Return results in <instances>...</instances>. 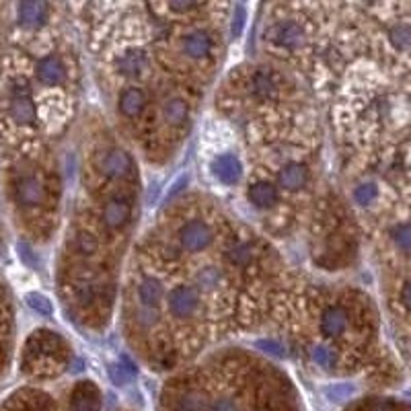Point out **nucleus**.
I'll list each match as a JSON object with an SVG mask.
<instances>
[{"label": "nucleus", "instance_id": "obj_1", "mask_svg": "<svg viewBox=\"0 0 411 411\" xmlns=\"http://www.w3.org/2000/svg\"><path fill=\"white\" fill-rule=\"evenodd\" d=\"M99 171L109 179H124L134 173V162L122 148H109L97 159Z\"/></svg>", "mask_w": 411, "mask_h": 411}, {"label": "nucleus", "instance_id": "obj_2", "mask_svg": "<svg viewBox=\"0 0 411 411\" xmlns=\"http://www.w3.org/2000/svg\"><path fill=\"white\" fill-rule=\"evenodd\" d=\"M167 303H169V311L175 317L187 319V317L196 315L197 308H199V294H197L196 288L177 286L169 292Z\"/></svg>", "mask_w": 411, "mask_h": 411}, {"label": "nucleus", "instance_id": "obj_3", "mask_svg": "<svg viewBox=\"0 0 411 411\" xmlns=\"http://www.w3.org/2000/svg\"><path fill=\"white\" fill-rule=\"evenodd\" d=\"M179 243L181 247L189 253L204 251L212 243V231L206 222L202 220H192L187 222L181 231H179Z\"/></svg>", "mask_w": 411, "mask_h": 411}, {"label": "nucleus", "instance_id": "obj_4", "mask_svg": "<svg viewBox=\"0 0 411 411\" xmlns=\"http://www.w3.org/2000/svg\"><path fill=\"white\" fill-rule=\"evenodd\" d=\"M132 214V206L124 197H111L108 204L103 206V224L109 231H120L124 229Z\"/></svg>", "mask_w": 411, "mask_h": 411}, {"label": "nucleus", "instance_id": "obj_5", "mask_svg": "<svg viewBox=\"0 0 411 411\" xmlns=\"http://www.w3.org/2000/svg\"><path fill=\"white\" fill-rule=\"evenodd\" d=\"M48 19V0H21L19 23L27 29H37Z\"/></svg>", "mask_w": 411, "mask_h": 411}, {"label": "nucleus", "instance_id": "obj_6", "mask_svg": "<svg viewBox=\"0 0 411 411\" xmlns=\"http://www.w3.org/2000/svg\"><path fill=\"white\" fill-rule=\"evenodd\" d=\"M269 39L280 46V48H288V50H294V48H301L304 43V31L301 25L296 23H278L271 33H269Z\"/></svg>", "mask_w": 411, "mask_h": 411}, {"label": "nucleus", "instance_id": "obj_7", "mask_svg": "<svg viewBox=\"0 0 411 411\" xmlns=\"http://www.w3.org/2000/svg\"><path fill=\"white\" fill-rule=\"evenodd\" d=\"M308 181V169L303 162H288L278 173V183L286 192H298Z\"/></svg>", "mask_w": 411, "mask_h": 411}, {"label": "nucleus", "instance_id": "obj_8", "mask_svg": "<svg viewBox=\"0 0 411 411\" xmlns=\"http://www.w3.org/2000/svg\"><path fill=\"white\" fill-rule=\"evenodd\" d=\"M15 197L21 206H37L43 199V185L37 177L25 175L15 183Z\"/></svg>", "mask_w": 411, "mask_h": 411}, {"label": "nucleus", "instance_id": "obj_9", "mask_svg": "<svg viewBox=\"0 0 411 411\" xmlns=\"http://www.w3.org/2000/svg\"><path fill=\"white\" fill-rule=\"evenodd\" d=\"M348 329V313L341 306H329L321 315V333L325 338H340Z\"/></svg>", "mask_w": 411, "mask_h": 411}, {"label": "nucleus", "instance_id": "obj_10", "mask_svg": "<svg viewBox=\"0 0 411 411\" xmlns=\"http://www.w3.org/2000/svg\"><path fill=\"white\" fill-rule=\"evenodd\" d=\"M36 74L37 78L43 83V85H60L66 76V71H64V64L56 58V56H48V58H41L37 62L36 66Z\"/></svg>", "mask_w": 411, "mask_h": 411}, {"label": "nucleus", "instance_id": "obj_11", "mask_svg": "<svg viewBox=\"0 0 411 411\" xmlns=\"http://www.w3.org/2000/svg\"><path fill=\"white\" fill-rule=\"evenodd\" d=\"M181 46H183V52L189 56V58H206V56L210 54V50H212V39L208 33H204V31H192V33H187V36L183 37V41H181Z\"/></svg>", "mask_w": 411, "mask_h": 411}, {"label": "nucleus", "instance_id": "obj_12", "mask_svg": "<svg viewBox=\"0 0 411 411\" xmlns=\"http://www.w3.org/2000/svg\"><path fill=\"white\" fill-rule=\"evenodd\" d=\"M118 105L125 118H136L138 113H142L144 105H146V95H144L142 89L130 87V89H124L120 93Z\"/></svg>", "mask_w": 411, "mask_h": 411}, {"label": "nucleus", "instance_id": "obj_13", "mask_svg": "<svg viewBox=\"0 0 411 411\" xmlns=\"http://www.w3.org/2000/svg\"><path fill=\"white\" fill-rule=\"evenodd\" d=\"M249 202L259 210H268L278 202V192L268 181H257L249 187Z\"/></svg>", "mask_w": 411, "mask_h": 411}, {"label": "nucleus", "instance_id": "obj_14", "mask_svg": "<svg viewBox=\"0 0 411 411\" xmlns=\"http://www.w3.org/2000/svg\"><path fill=\"white\" fill-rule=\"evenodd\" d=\"M11 115L17 124L31 125L37 118L33 101L27 95H15V99L11 101Z\"/></svg>", "mask_w": 411, "mask_h": 411}, {"label": "nucleus", "instance_id": "obj_15", "mask_svg": "<svg viewBox=\"0 0 411 411\" xmlns=\"http://www.w3.org/2000/svg\"><path fill=\"white\" fill-rule=\"evenodd\" d=\"M212 173L220 179L222 183H236L241 177V162L231 155H224L212 162Z\"/></svg>", "mask_w": 411, "mask_h": 411}, {"label": "nucleus", "instance_id": "obj_16", "mask_svg": "<svg viewBox=\"0 0 411 411\" xmlns=\"http://www.w3.org/2000/svg\"><path fill=\"white\" fill-rule=\"evenodd\" d=\"M136 296H138V303L142 306H150V308H157L162 298V288L159 280L155 278H144L142 282L136 288Z\"/></svg>", "mask_w": 411, "mask_h": 411}, {"label": "nucleus", "instance_id": "obj_17", "mask_svg": "<svg viewBox=\"0 0 411 411\" xmlns=\"http://www.w3.org/2000/svg\"><path fill=\"white\" fill-rule=\"evenodd\" d=\"M144 66H146V56L140 50H130L118 60V72L122 76H130V78L138 76L144 71Z\"/></svg>", "mask_w": 411, "mask_h": 411}, {"label": "nucleus", "instance_id": "obj_18", "mask_svg": "<svg viewBox=\"0 0 411 411\" xmlns=\"http://www.w3.org/2000/svg\"><path fill=\"white\" fill-rule=\"evenodd\" d=\"M278 89L276 85V78L269 74V72H255L253 78H251V93L259 99H268L274 97V93Z\"/></svg>", "mask_w": 411, "mask_h": 411}, {"label": "nucleus", "instance_id": "obj_19", "mask_svg": "<svg viewBox=\"0 0 411 411\" xmlns=\"http://www.w3.org/2000/svg\"><path fill=\"white\" fill-rule=\"evenodd\" d=\"M162 113H165V120L171 125H181L187 120V115H189V105H187L183 99L173 97V99H169V101L165 103Z\"/></svg>", "mask_w": 411, "mask_h": 411}, {"label": "nucleus", "instance_id": "obj_20", "mask_svg": "<svg viewBox=\"0 0 411 411\" xmlns=\"http://www.w3.org/2000/svg\"><path fill=\"white\" fill-rule=\"evenodd\" d=\"M197 286L202 290H218V288L224 284V276L218 268H204L199 269V274L196 276Z\"/></svg>", "mask_w": 411, "mask_h": 411}, {"label": "nucleus", "instance_id": "obj_21", "mask_svg": "<svg viewBox=\"0 0 411 411\" xmlns=\"http://www.w3.org/2000/svg\"><path fill=\"white\" fill-rule=\"evenodd\" d=\"M72 247H74V251H76L78 255L89 257V255L97 253V239L90 233H87V231H78V233L74 234Z\"/></svg>", "mask_w": 411, "mask_h": 411}, {"label": "nucleus", "instance_id": "obj_22", "mask_svg": "<svg viewBox=\"0 0 411 411\" xmlns=\"http://www.w3.org/2000/svg\"><path fill=\"white\" fill-rule=\"evenodd\" d=\"M227 259L236 266V268H245L247 264L253 261V251H251L249 245H245V243H236L233 245L231 249L227 251Z\"/></svg>", "mask_w": 411, "mask_h": 411}, {"label": "nucleus", "instance_id": "obj_23", "mask_svg": "<svg viewBox=\"0 0 411 411\" xmlns=\"http://www.w3.org/2000/svg\"><path fill=\"white\" fill-rule=\"evenodd\" d=\"M389 39L397 50H410L411 48V25L399 23L389 31Z\"/></svg>", "mask_w": 411, "mask_h": 411}, {"label": "nucleus", "instance_id": "obj_24", "mask_svg": "<svg viewBox=\"0 0 411 411\" xmlns=\"http://www.w3.org/2000/svg\"><path fill=\"white\" fill-rule=\"evenodd\" d=\"M393 243L403 251H411V222H401L391 231Z\"/></svg>", "mask_w": 411, "mask_h": 411}, {"label": "nucleus", "instance_id": "obj_25", "mask_svg": "<svg viewBox=\"0 0 411 411\" xmlns=\"http://www.w3.org/2000/svg\"><path fill=\"white\" fill-rule=\"evenodd\" d=\"M378 196V187H376L373 181H366V183H360L354 192V199L360 206H370Z\"/></svg>", "mask_w": 411, "mask_h": 411}, {"label": "nucleus", "instance_id": "obj_26", "mask_svg": "<svg viewBox=\"0 0 411 411\" xmlns=\"http://www.w3.org/2000/svg\"><path fill=\"white\" fill-rule=\"evenodd\" d=\"M71 411H97V401H95V397H90V393L78 391L72 399Z\"/></svg>", "mask_w": 411, "mask_h": 411}, {"label": "nucleus", "instance_id": "obj_27", "mask_svg": "<svg viewBox=\"0 0 411 411\" xmlns=\"http://www.w3.org/2000/svg\"><path fill=\"white\" fill-rule=\"evenodd\" d=\"M313 360L321 366V368H333V364H335V354L329 350V348H325V345H317V348H313Z\"/></svg>", "mask_w": 411, "mask_h": 411}, {"label": "nucleus", "instance_id": "obj_28", "mask_svg": "<svg viewBox=\"0 0 411 411\" xmlns=\"http://www.w3.org/2000/svg\"><path fill=\"white\" fill-rule=\"evenodd\" d=\"M27 304L36 311V313H39V315H50L52 313V303L43 296V294H27Z\"/></svg>", "mask_w": 411, "mask_h": 411}, {"label": "nucleus", "instance_id": "obj_29", "mask_svg": "<svg viewBox=\"0 0 411 411\" xmlns=\"http://www.w3.org/2000/svg\"><path fill=\"white\" fill-rule=\"evenodd\" d=\"M257 345H259V350H264V352H266V354H269V356L282 358L284 354H286V350H284V345H282L280 341L264 340V341H259Z\"/></svg>", "mask_w": 411, "mask_h": 411}, {"label": "nucleus", "instance_id": "obj_30", "mask_svg": "<svg viewBox=\"0 0 411 411\" xmlns=\"http://www.w3.org/2000/svg\"><path fill=\"white\" fill-rule=\"evenodd\" d=\"M136 321L140 323V325H144V327L155 325V323H157V313H155V308L142 306V304H140V308L136 311Z\"/></svg>", "mask_w": 411, "mask_h": 411}, {"label": "nucleus", "instance_id": "obj_31", "mask_svg": "<svg viewBox=\"0 0 411 411\" xmlns=\"http://www.w3.org/2000/svg\"><path fill=\"white\" fill-rule=\"evenodd\" d=\"M327 393H329L331 399L341 401V399H345V397H350V395L354 393V387L352 385H335V387H329Z\"/></svg>", "mask_w": 411, "mask_h": 411}, {"label": "nucleus", "instance_id": "obj_32", "mask_svg": "<svg viewBox=\"0 0 411 411\" xmlns=\"http://www.w3.org/2000/svg\"><path fill=\"white\" fill-rule=\"evenodd\" d=\"M210 411H239V407H236L234 399H231V397H218L212 403Z\"/></svg>", "mask_w": 411, "mask_h": 411}, {"label": "nucleus", "instance_id": "obj_33", "mask_svg": "<svg viewBox=\"0 0 411 411\" xmlns=\"http://www.w3.org/2000/svg\"><path fill=\"white\" fill-rule=\"evenodd\" d=\"M128 376H132V375H128V370H125V362L124 364H115V366H111V378L115 380V383H125L128 380Z\"/></svg>", "mask_w": 411, "mask_h": 411}, {"label": "nucleus", "instance_id": "obj_34", "mask_svg": "<svg viewBox=\"0 0 411 411\" xmlns=\"http://www.w3.org/2000/svg\"><path fill=\"white\" fill-rule=\"evenodd\" d=\"M167 2H169V6H171L173 11L183 13V11H187V9H192L196 0H167Z\"/></svg>", "mask_w": 411, "mask_h": 411}, {"label": "nucleus", "instance_id": "obj_35", "mask_svg": "<svg viewBox=\"0 0 411 411\" xmlns=\"http://www.w3.org/2000/svg\"><path fill=\"white\" fill-rule=\"evenodd\" d=\"M401 303L405 308H410L411 311V280L410 282H405V286L401 288Z\"/></svg>", "mask_w": 411, "mask_h": 411}, {"label": "nucleus", "instance_id": "obj_36", "mask_svg": "<svg viewBox=\"0 0 411 411\" xmlns=\"http://www.w3.org/2000/svg\"><path fill=\"white\" fill-rule=\"evenodd\" d=\"M243 19H245V13L243 11H236V19H234V33H239L243 29Z\"/></svg>", "mask_w": 411, "mask_h": 411}]
</instances>
